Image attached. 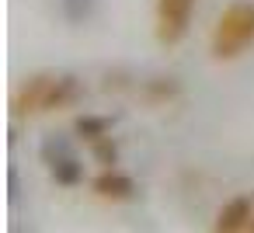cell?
Listing matches in <instances>:
<instances>
[{"label":"cell","mask_w":254,"mask_h":233,"mask_svg":"<svg viewBox=\"0 0 254 233\" xmlns=\"http://www.w3.org/2000/svg\"><path fill=\"white\" fill-rule=\"evenodd\" d=\"M146 98L153 101V105H164V101H171V98H178V80L174 77H153V80H146Z\"/></svg>","instance_id":"9"},{"label":"cell","mask_w":254,"mask_h":233,"mask_svg":"<svg viewBox=\"0 0 254 233\" xmlns=\"http://www.w3.org/2000/svg\"><path fill=\"white\" fill-rule=\"evenodd\" d=\"M91 157H94L101 167H115V164H119V143H115L112 136H101V139L91 143Z\"/></svg>","instance_id":"10"},{"label":"cell","mask_w":254,"mask_h":233,"mask_svg":"<svg viewBox=\"0 0 254 233\" xmlns=\"http://www.w3.org/2000/svg\"><path fill=\"white\" fill-rule=\"evenodd\" d=\"M195 0H157V42L178 46L188 35Z\"/></svg>","instance_id":"2"},{"label":"cell","mask_w":254,"mask_h":233,"mask_svg":"<svg viewBox=\"0 0 254 233\" xmlns=\"http://www.w3.org/2000/svg\"><path fill=\"white\" fill-rule=\"evenodd\" d=\"M80 98H84V84H80L73 73H56L53 91H49V101H46V112H63V108H73Z\"/></svg>","instance_id":"6"},{"label":"cell","mask_w":254,"mask_h":233,"mask_svg":"<svg viewBox=\"0 0 254 233\" xmlns=\"http://www.w3.org/2000/svg\"><path fill=\"white\" fill-rule=\"evenodd\" d=\"M49 174L60 188H77L84 181V164L77 157H70L66 150H56V160H49Z\"/></svg>","instance_id":"7"},{"label":"cell","mask_w":254,"mask_h":233,"mask_svg":"<svg viewBox=\"0 0 254 233\" xmlns=\"http://www.w3.org/2000/svg\"><path fill=\"white\" fill-rule=\"evenodd\" d=\"M251 223H254V195H237L216 212L212 226L219 233H240V230H251Z\"/></svg>","instance_id":"4"},{"label":"cell","mask_w":254,"mask_h":233,"mask_svg":"<svg viewBox=\"0 0 254 233\" xmlns=\"http://www.w3.org/2000/svg\"><path fill=\"white\" fill-rule=\"evenodd\" d=\"M53 80H56V73H35V77H28V80L18 87V94H14V115H35V112H46Z\"/></svg>","instance_id":"3"},{"label":"cell","mask_w":254,"mask_h":233,"mask_svg":"<svg viewBox=\"0 0 254 233\" xmlns=\"http://www.w3.org/2000/svg\"><path fill=\"white\" fill-rule=\"evenodd\" d=\"M251 230H254V223H251Z\"/></svg>","instance_id":"11"},{"label":"cell","mask_w":254,"mask_h":233,"mask_svg":"<svg viewBox=\"0 0 254 233\" xmlns=\"http://www.w3.org/2000/svg\"><path fill=\"white\" fill-rule=\"evenodd\" d=\"M247 46H254V4L237 0L219 14L212 28V56L226 63V59H237Z\"/></svg>","instance_id":"1"},{"label":"cell","mask_w":254,"mask_h":233,"mask_svg":"<svg viewBox=\"0 0 254 233\" xmlns=\"http://www.w3.org/2000/svg\"><path fill=\"white\" fill-rule=\"evenodd\" d=\"M73 132H77V139L94 143V139H101V136L112 132V118L108 115H77L73 118Z\"/></svg>","instance_id":"8"},{"label":"cell","mask_w":254,"mask_h":233,"mask_svg":"<svg viewBox=\"0 0 254 233\" xmlns=\"http://www.w3.org/2000/svg\"><path fill=\"white\" fill-rule=\"evenodd\" d=\"M91 191L98 198H108V202H129V198H136V181L129 174H122L119 167H105L91 181Z\"/></svg>","instance_id":"5"}]
</instances>
